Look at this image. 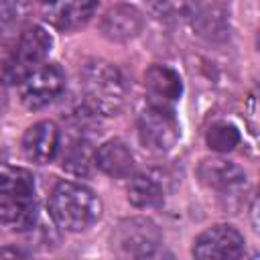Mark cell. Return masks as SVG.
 Wrapping results in <instances>:
<instances>
[{"label":"cell","instance_id":"1","mask_svg":"<svg viewBox=\"0 0 260 260\" xmlns=\"http://www.w3.org/2000/svg\"><path fill=\"white\" fill-rule=\"evenodd\" d=\"M49 215L57 228L79 234L102 217V201L81 183L59 181L49 195Z\"/></svg>","mask_w":260,"mask_h":260},{"label":"cell","instance_id":"2","mask_svg":"<svg viewBox=\"0 0 260 260\" xmlns=\"http://www.w3.org/2000/svg\"><path fill=\"white\" fill-rule=\"evenodd\" d=\"M81 91L85 108L95 116H118L126 102V81L122 71L104 59H93L83 65Z\"/></svg>","mask_w":260,"mask_h":260},{"label":"cell","instance_id":"3","mask_svg":"<svg viewBox=\"0 0 260 260\" xmlns=\"http://www.w3.org/2000/svg\"><path fill=\"white\" fill-rule=\"evenodd\" d=\"M53 47V37L47 28L32 24L24 28L14 45V49L8 53L0 67V81L6 85H20L22 79L32 73L37 67L43 65V61L49 57Z\"/></svg>","mask_w":260,"mask_h":260},{"label":"cell","instance_id":"4","mask_svg":"<svg viewBox=\"0 0 260 260\" xmlns=\"http://www.w3.org/2000/svg\"><path fill=\"white\" fill-rule=\"evenodd\" d=\"M112 250L124 258H150L158 256L162 234L148 217H126L116 223L110 236Z\"/></svg>","mask_w":260,"mask_h":260},{"label":"cell","instance_id":"5","mask_svg":"<svg viewBox=\"0 0 260 260\" xmlns=\"http://www.w3.org/2000/svg\"><path fill=\"white\" fill-rule=\"evenodd\" d=\"M138 140L150 152H169L181 138V126L173 108L148 104L136 120Z\"/></svg>","mask_w":260,"mask_h":260},{"label":"cell","instance_id":"6","mask_svg":"<svg viewBox=\"0 0 260 260\" xmlns=\"http://www.w3.org/2000/svg\"><path fill=\"white\" fill-rule=\"evenodd\" d=\"M197 179L201 181V185L217 191L219 197L225 199V209L230 207V201L238 199L248 187L246 171L234 160L221 156L203 158L197 167Z\"/></svg>","mask_w":260,"mask_h":260},{"label":"cell","instance_id":"7","mask_svg":"<svg viewBox=\"0 0 260 260\" xmlns=\"http://www.w3.org/2000/svg\"><path fill=\"white\" fill-rule=\"evenodd\" d=\"M65 89V73L57 63L41 65L20 83V102L26 110H43L51 106Z\"/></svg>","mask_w":260,"mask_h":260},{"label":"cell","instance_id":"8","mask_svg":"<svg viewBox=\"0 0 260 260\" xmlns=\"http://www.w3.org/2000/svg\"><path fill=\"white\" fill-rule=\"evenodd\" d=\"M195 258H238L244 254V236L230 223L203 230L191 248Z\"/></svg>","mask_w":260,"mask_h":260},{"label":"cell","instance_id":"9","mask_svg":"<svg viewBox=\"0 0 260 260\" xmlns=\"http://www.w3.org/2000/svg\"><path fill=\"white\" fill-rule=\"evenodd\" d=\"M100 0H45L43 16L59 30H77L85 26L95 14Z\"/></svg>","mask_w":260,"mask_h":260},{"label":"cell","instance_id":"10","mask_svg":"<svg viewBox=\"0 0 260 260\" xmlns=\"http://www.w3.org/2000/svg\"><path fill=\"white\" fill-rule=\"evenodd\" d=\"M59 126L51 120H41L26 128L22 136V154L35 165H47L59 150Z\"/></svg>","mask_w":260,"mask_h":260},{"label":"cell","instance_id":"11","mask_svg":"<svg viewBox=\"0 0 260 260\" xmlns=\"http://www.w3.org/2000/svg\"><path fill=\"white\" fill-rule=\"evenodd\" d=\"M144 89L150 98L148 104L173 108V104H177L183 93V81L173 67L152 63L144 71Z\"/></svg>","mask_w":260,"mask_h":260},{"label":"cell","instance_id":"12","mask_svg":"<svg viewBox=\"0 0 260 260\" xmlns=\"http://www.w3.org/2000/svg\"><path fill=\"white\" fill-rule=\"evenodd\" d=\"M142 26H144V18H142L140 10L130 4H118V6L110 8L100 20L102 35L114 43L132 41L134 37H138L142 32Z\"/></svg>","mask_w":260,"mask_h":260},{"label":"cell","instance_id":"13","mask_svg":"<svg viewBox=\"0 0 260 260\" xmlns=\"http://www.w3.org/2000/svg\"><path fill=\"white\" fill-rule=\"evenodd\" d=\"M165 195H167V181L160 173L144 171V173H132L128 177L126 197L134 207L154 209L162 205Z\"/></svg>","mask_w":260,"mask_h":260},{"label":"cell","instance_id":"14","mask_svg":"<svg viewBox=\"0 0 260 260\" xmlns=\"http://www.w3.org/2000/svg\"><path fill=\"white\" fill-rule=\"evenodd\" d=\"M93 165L112 179H128L134 173V154L126 142L112 138L93 152Z\"/></svg>","mask_w":260,"mask_h":260},{"label":"cell","instance_id":"15","mask_svg":"<svg viewBox=\"0 0 260 260\" xmlns=\"http://www.w3.org/2000/svg\"><path fill=\"white\" fill-rule=\"evenodd\" d=\"M39 217V203L37 195L14 197L0 201V223L12 232H26L32 230Z\"/></svg>","mask_w":260,"mask_h":260},{"label":"cell","instance_id":"16","mask_svg":"<svg viewBox=\"0 0 260 260\" xmlns=\"http://www.w3.org/2000/svg\"><path fill=\"white\" fill-rule=\"evenodd\" d=\"M193 28L199 37H203L209 43H221L230 37V20L225 12L217 6H199L197 14L193 16Z\"/></svg>","mask_w":260,"mask_h":260},{"label":"cell","instance_id":"17","mask_svg":"<svg viewBox=\"0 0 260 260\" xmlns=\"http://www.w3.org/2000/svg\"><path fill=\"white\" fill-rule=\"evenodd\" d=\"M26 195H37L32 173L22 167L0 165V201Z\"/></svg>","mask_w":260,"mask_h":260},{"label":"cell","instance_id":"18","mask_svg":"<svg viewBox=\"0 0 260 260\" xmlns=\"http://www.w3.org/2000/svg\"><path fill=\"white\" fill-rule=\"evenodd\" d=\"M28 10V0H0V41L14 39L22 30Z\"/></svg>","mask_w":260,"mask_h":260},{"label":"cell","instance_id":"19","mask_svg":"<svg viewBox=\"0 0 260 260\" xmlns=\"http://www.w3.org/2000/svg\"><path fill=\"white\" fill-rule=\"evenodd\" d=\"M199 0H152V14L162 22H191Z\"/></svg>","mask_w":260,"mask_h":260},{"label":"cell","instance_id":"20","mask_svg":"<svg viewBox=\"0 0 260 260\" xmlns=\"http://www.w3.org/2000/svg\"><path fill=\"white\" fill-rule=\"evenodd\" d=\"M91 165H93V150L87 140H73L61 158V167L77 177L89 175Z\"/></svg>","mask_w":260,"mask_h":260},{"label":"cell","instance_id":"21","mask_svg":"<svg viewBox=\"0 0 260 260\" xmlns=\"http://www.w3.org/2000/svg\"><path fill=\"white\" fill-rule=\"evenodd\" d=\"M240 130L225 120L213 122L205 132V144L215 152H230L240 144Z\"/></svg>","mask_w":260,"mask_h":260},{"label":"cell","instance_id":"22","mask_svg":"<svg viewBox=\"0 0 260 260\" xmlns=\"http://www.w3.org/2000/svg\"><path fill=\"white\" fill-rule=\"evenodd\" d=\"M26 256V252L18 246H4L0 248V258H22Z\"/></svg>","mask_w":260,"mask_h":260},{"label":"cell","instance_id":"23","mask_svg":"<svg viewBox=\"0 0 260 260\" xmlns=\"http://www.w3.org/2000/svg\"><path fill=\"white\" fill-rule=\"evenodd\" d=\"M4 110H6V95H4V91L0 89V116L4 114Z\"/></svg>","mask_w":260,"mask_h":260}]
</instances>
